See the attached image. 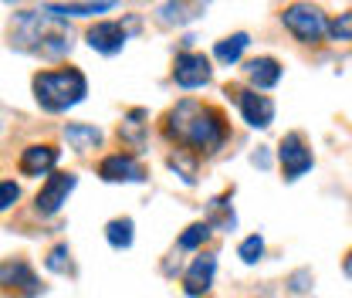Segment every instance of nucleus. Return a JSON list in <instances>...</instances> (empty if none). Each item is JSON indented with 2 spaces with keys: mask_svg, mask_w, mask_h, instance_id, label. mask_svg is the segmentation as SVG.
Instances as JSON below:
<instances>
[{
  "mask_svg": "<svg viewBox=\"0 0 352 298\" xmlns=\"http://www.w3.org/2000/svg\"><path fill=\"white\" fill-rule=\"evenodd\" d=\"M166 136L190 146V149H200V153H217L227 139V129L220 119L217 109L210 105H200L193 98H183L173 112L166 116Z\"/></svg>",
  "mask_w": 352,
  "mask_h": 298,
  "instance_id": "1",
  "label": "nucleus"
},
{
  "mask_svg": "<svg viewBox=\"0 0 352 298\" xmlns=\"http://www.w3.org/2000/svg\"><path fill=\"white\" fill-rule=\"evenodd\" d=\"M10 47L24 51V54H38V58H65L72 51V31L61 24V17L41 14V10H28L17 14L14 31H10Z\"/></svg>",
  "mask_w": 352,
  "mask_h": 298,
  "instance_id": "2",
  "label": "nucleus"
},
{
  "mask_svg": "<svg viewBox=\"0 0 352 298\" xmlns=\"http://www.w3.org/2000/svg\"><path fill=\"white\" fill-rule=\"evenodd\" d=\"M88 78L78 68H61V72H41L34 75V98L44 112H68L78 102H85Z\"/></svg>",
  "mask_w": 352,
  "mask_h": 298,
  "instance_id": "3",
  "label": "nucleus"
},
{
  "mask_svg": "<svg viewBox=\"0 0 352 298\" xmlns=\"http://www.w3.org/2000/svg\"><path fill=\"white\" fill-rule=\"evenodd\" d=\"M281 21H285V28L295 34V41H302V44H318L329 34L325 14H322L318 7H311V3H292V7H285Z\"/></svg>",
  "mask_w": 352,
  "mask_h": 298,
  "instance_id": "4",
  "label": "nucleus"
},
{
  "mask_svg": "<svg viewBox=\"0 0 352 298\" xmlns=\"http://www.w3.org/2000/svg\"><path fill=\"white\" fill-rule=\"evenodd\" d=\"M214 68H210V58L200 54V51H183L176 54V65H173V82L179 88H204L210 82Z\"/></svg>",
  "mask_w": 352,
  "mask_h": 298,
  "instance_id": "5",
  "label": "nucleus"
},
{
  "mask_svg": "<svg viewBox=\"0 0 352 298\" xmlns=\"http://www.w3.org/2000/svg\"><path fill=\"white\" fill-rule=\"evenodd\" d=\"M278 160H281V170H285V180H298L311 170V149L305 146L302 132H288L278 146Z\"/></svg>",
  "mask_w": 352,
  "mask_h": 298,
  "instance_id": "6",
  "label": "nucleus"
},
{
  "mask_svg": "<svg viewBox=\"0 0 352 298\" xmlns=\"http://www.w3.org/2000/svg\"><path fill=\"white\" fill-rule=\"evenodd\" d=\"M75 183H78V176L75 173H54V176H47V183L41 187V193H38V200H34V207L41 217H51V213H58L65 204H68V193L75 190Z\"/></svg>",
  "mask_w": 352,
  "mask_h": 298,
  "instance_id": "7",
  "label": "nucleus"
},
{
  "mask_svg": "<svg viewBox=\"0 0 352 298\" xmlns=\"http://www.w3.org/2000/svg\"><path fill=\"white\" fill-rule=\"evenodd\" d=\"M237 105H241V116L251 129H267L274 123V102L267 95H258L251 88H237Z\"/></svg>",
  "mask_w": 352,
  "mask_h": 298,
  "instance_id": "8",
  "label": "nucleus"
},
{
  "mask_svg": "<svg viewBox=\"0 0 352 298\" xmlns=\"http://www.w3.org/2000/svg\"><path fill=\"white\" fill-rule=\"evenodd\" d=\"M126 38H129V31H126L122 21H98L88 31V47L105 54V58H112V54H119L126 47Z\"/></svg>",
  "mask_w": 352,
  "mask_h": 298,
  "instance_id": "9",
  "label": "nucleus"
},
{
  "mask_svg": "<svg viewBox=\"0 0 352 298\" xmlns=\"http://www.w3.org/2000/svg\"><path fill=\"white\" fill-rule=\"evenodd\" d=\"M214 271H217V257L214 255H200L193 257V264H190V271L183 275V292L186 295H207L210 292V285H214Z\"/></svg>",
  "mask_w": 352,
  "mask_h": 298,
  "instance_id": "10",
  "label": "nucleus"
},
{
  "mask_svg": "<svg viewBox=\"0 0 352 298\" xmlns=\"http://www.w3.org/2000/svg\"><path fill=\"white\" fill-rule=\"evenodd\" d=\"M98 176H102L105 183H142V180H146L142 167H139L132 156H122V153L105 156L102 167H98Z\"/></svg>",
  "mask_w": 352,
  "mask_h": 298,
  "instance_id": "11",
  "label": "nucleus"
},
{
  "mask_svg": "<svg viewBox=\"0 0 352 298\" xmlns=\"http://www.w3.org/2000/svg\"><path fill=\"white\" fill-rule=\"evenodd\" d=\"M0 275H3V292L7 295H10V288H24V298H34L41 292V285H38V278H34L28 261H3Z\"/></svg>",
  "mask_w": 352,
  "mask_h": 298,
  "instance_id": "12",
  "label": "nucleus"
},
{
  "mask_svg": "<svg viewBox=\"0 0 352 298\" xmlns=\"http://www.w3.org/2000/svg\"><path fill=\"white\" fill-rule=\"evenodd\" d=\"M58 163V149L54 146H28L17 160V170L24 176H44V173L54 170Z\"/></svg>",
  "mask_w": 352,
  "mask_h": 298,
  "instance_id": "13",
  "label": "nucleus"
},
{
  "mask_svg": "<svg viewBox=\"0 0 352 298\" xmlns=\"http://www.w3.org/2000/svg\"><path fill=\"white\" fill-rule=\"evenodd\" d=\"M244 72H248L251 85H258V88H274L281 82V75H285L281 61H274V58H254V61H248Z\"/></svg>",
  "mask_w": 352,
  "mask_h": 298,
  "instance_id": "14",
  "label": "nucleus"
},
{
  "mask_svg": "<svg viewBox=\"0 0 352 298\" xmlns=\"http://www.w3.org/2000/svg\"><path fill=\"white\" fill-rule=\"evenodd\" d=\"M116 0H82V3H47L44 14H54V17H91V14H105L112 10Z\"/></svg>",
  "mask_w": 352,
  "mask_h": 298,
  "instance_id": "15",
  "label": "nucleus"
},
{
  "mask_svg": "<svg viewBox=\"0 0 352 298\" xmlns=\"http://www.w3.org/2000/svg\"><path fill=\"white\" fill-rule=\"evenodd\" d=\"M200 14H204V3L200 0H166L160 7V21L163 24H190Z\"/></svg>",
  "mask_w": 352,
  "mask_h": 298,
  "instance_id": "16",
  "label": "nucleus"
},
{
  "mask_svg": "<svg viewBox=\"0 0 352 298\" xmlns=\"http://www.w3.org/2000/svg\"><path fill=\"white\" fill-rule=\"evenodd\" d=\"M248 44H251V38H248L244 31H237V34H230V38L217 41V47H214V58H217V61H223V65H234V61H241V54L248 51Z\"/></svg>",
  "mask_w": 352,
  "mask_h": 298,
  "instance_id": "17",
  "label": "nucleus"
},
{
  "mask_svg": "<svg viewBox=\"0 0 352 298\" xmlns=\"http://www.w3.org/2000/svg\"><path fill=\"white\" fill-rule=\"evenodd\" d=\"M65 139H68L75 149H95V146L102 142V129H98V126H78V123H72V126H65Z\"/></svg>",
  "mask_w": 352,
  "mask_h": 298,
  "instance_id": "18",
  "label": "nucleus"
},
{
  "mask_svg": "<svg viewBox=\"0 0 352 298\" xmlns=\"http://www.w3.org/2000/svg\"><path fill=\"white\" fill-rule=\"evenodd\" d=\"M105 237H109V244H112L116 251L129 248V244H132V220H129V217H116V220H109Z\"/></svg>",
  "mask_w": 352,
  "mask_h": 298,
  "instance_id": "19",
  "label": "nucleus"
},
{
  "mask_svg": "<svg viewBox=\"0 0 352 298\" xmlns=\"http://www.w3.org/2000/svg\"><path fill=\"white\" fill-rule=\"evenodd\" d=\"M44 268L47 271H54V275H68L75 264H72V251H68V244H54L51 248V255L44 257Z\"/></svg>",
  "mask_w": 352,
  "mask_h": 298,
  "instance_id": "20",
  "label": "nucleus"
},
{
  "mask_svg": "<svg viewBox=\"0 0 352 298\" xmlns=\"http://www.w3.org/2000/svg\"><path fill=\"white\" fill-rule=\"evenodd\" d=\"M207 237H210V224H207V220L190 224V227H186V234L179 237V248H183V251H197L200 244H207Z\"/></svg>",
  "mask_w": 352,
  "mask_h": 298,
  "instance_id": "21",
  "label": "nucleus"
},
{
  "mask_svg": "<svg viewBox=\"0 0 352 298\" xmlns=\"http://www.w3.org/2000/svg\"><path fill=\"white\" fill-rule=\"evenodd\" d=\"M210 213H214V220H207V224H217L223 231H234V211L227 207V197L210 200Z\"/></svg>",
  "mask_w": 352,
  "mask_h": 298,
  "instance_id": "22",
  "label": "nucleus"
},
{
  "mask_svg": "<svg viewBox=\"0 0 352 298\" xmlns=\"http://www.w3.org/2000/svg\"><path fill=\"white\" fill-rule=\"evenodd\" d=\"M329 38L332 41H352V10L339 14L336 21H329Z\"/></svg>",
  "mask_w": 352,
  "mask_h": 298,
  "instance_id": "23",
  "label": "nucleus"
},
{
  "mask_svg": "<svg viewBox=\"0 0 352 298\" xmlns=\"http://www.w3.org/2000/svg\"><path fill=\"white\" fill-rule=\"evenodd\" d=\"M237 255H241V261H244V264H258V261H261V255H264V241L258 237V234H251V237L237 248Z\"/></svg>",
  "mask_w": 352,
  "mask_h": 298,
  "instance_id": "24",
  "label": "nucleus"
},
{
  "mask_svg": "<svg viewBox=\"0 0 352 298\" xmlns=\"http://www.w3.org/2000/svg\"><path fill=\"white\" fill-rule=\"evenodd\" d=\"M170 167H173L176 173H183V183H197V167L183 156V153H176V156H170Z\"/></svg>",
  "mask_w": 352,
  "mask_h": 298,
  "instance_id": "25",
  "label": "nucleus"
},
{
  "mask_svg": "<svg viewBox=\"0 0 352 298\" xmlns=\"http://www.w3.org/2000/svg\"><path fill=\"white\" fill-rule=\"evenodd\" d=\"M17 197H21L17 183H14V180H3V183H0V211H10V207L17 204Z\"/></svg>",
  "mask_w": 352,
  "mask_h": 298,
  "instance_id": "26",
  "label": "nucleus"
},
{
  "mask_svg": "<svg viewBox=\"0 0 352 298\" xmlns=\"http://www.w3.org/2000/svg\"><path fill=\"white\" fill-rule=\"evenodd\" d=\"M308 281H311V271H308V268H302V271H295V275L288 278V288L298 295V292H305V288H308Z\"/></svg>",
  "mask_w": 352,
  "mask_h": 298,
  "instance_id": "27",
  "label": "nucleus"
},
{
  "mask_svg": "<svg viewBox=\"0 0 352 298\" xmlns=\"http://www.w3.org/2000/svg\"><path fill=\"white\" fill-rule=\"evenodd\" d=\"M346 275H352V255H349V261H346Z\"/></svg>",
  "mask_w": 352,
  "mask_h": 298,
  "instance_id": "28",
  "label": "nucleus"
}]
</instances>
